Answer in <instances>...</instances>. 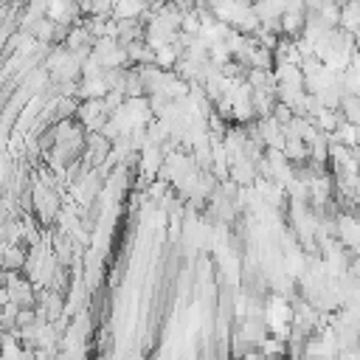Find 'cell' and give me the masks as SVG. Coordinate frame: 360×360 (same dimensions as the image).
I'll use <instances>...</instances> for the list:
<instances>
[{
  "label": "cell",
  "mask_w": 360,
  "mask_h": 360,
  "mask_svg": "<svg viewBox=\"0 0 360 360\" xmlns=\"http://www.w3.org/2000/svg\"><path fill=\"white\" fill-rule=\"evenodd\" d=\"M73 118L82 124L84 132H101V127L110 121V110L104 98H87V101H79Z\"/></svg>",
  "instance_id": "cell-1"
},
{
  "label": "cell",
  "mask_w": 360,
  "mask_h": 360,
  "mask_svg": "<svg viewBox=\"0 0 360 360\" xmlns=\"http://www.w3.org/2000/svg\"><path fill=\"white\" fill-rule=\"evenodd\" d=\"M340 112H343L346 124L360 129V93H346L340 98Z\"/></svg>",
  "instance_id": "cell-2"
}]
</instances>
